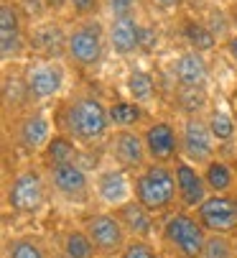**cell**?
<instances>
[{
  "label": "cell",
  "instance_id": "1",
  "mask_svg": "<svg viewBox=\"0 0 237 258\" xmlns=\"http://www.w3.org/2000/svg\"><path fill=\"white\" fill-rule=\"evenodd\" d=\"M54 123L59 133L71 136L79 146H95L112 133L107 105L95 95H74L64 100L54 115Z\"/></svg>",
  "mask_w": 237,
  "mask_h": 258
},
{
  "label": "cell",
  "instance_id": "2",
  "mask_svg": "<svg viewBox=\"0 0 237 258\" xmlns=\"http://www.w3.org/2000/svg\"><path fill=\"white\" fill-rule=\"evenodd\" d=\"M209 233L199 223L196 212L189 210H174L164 217L161 228H158V240L161 248L171 258H202Z\"/></svg>",
  "mask_w": 237,
  "mask_h": 258
},
{
  "label": "cell",
  "instance_id": "3",
  "mask_svg": "<svg viewBox=\"0 0 237 258\" xmlns=\"http://www.w3.org/2000/svg\"><path fill=\"white\" fill-rule=\"evenodd\" d=\"M133 189L135 200L155 217H166L176 210L179 195H176V174L169 164H148L143 171L133 174Z\"/></svg>",
  "mask_w": 237,
  "mask_h": 258
},
{
  "label": "cell",
  "instance_id": "4",
  "mask_svg": "<svg viewBox=\"0 0 237 258\" xmlns=\"http://www.w3.org/2000/svg\"><path fill=\"white\" fill-rule=\"evenodd\" d=\"M49 179L41 164L18 169L6 184V207L16 215H38L49 202Z\"/></svg>",
  "mask_w": 237,
  "mask_h": 258
},
{
  "label": "cell",
  "instance_id": "5",
  "mask_svg": "<svg viewBox=\"0 0 237 258\" xmlns=\"http://www.w3.org/2000/svg\"><path fill=\"white\" fill-rule=\"evenodd\" d=\"M54 133H56V123L41 107H36V110L31 107L13 118V141L28 156H41L49 141L54 138Z\"/></svg>",
  "mask_w": 237,
  "mask_h": 258
},
{
  "label": "cell",
  "instance_id": "6",
  "mask_svg": "<svg viewBox=\"0 0 237 258\" xmlns=\"http://www.w3.org/2000/svg\"><path fill=\"white\" fill-rule=\"evenodd\" d=\"M46 179L51 195H56L66 205H90L95 197L92 176L82 164H56L46 169Z\"/></svg>",
  "mask_w": 237,
  "mask_h": 258
},
{
  "label": "cell",
  "instance_id": "7",
  "mask_svg": "<svg viewBox=\"0 0 237 258\" xmlns=\"http://www.w3.org/2000/svg\"><path fill=\"white\" fill-rule=\"evenodd\" d=\"M105 39L107 31L102 28V23H97L95 18H85L79 21L69 33H66V56L82 69H92L100 64L102 51H105Z\"/></svg>",
  "mask_w": 237,
  "mask_h": 258
},
{
  "label": "cell",
  "instance_id": "8",
  "mask_svg": "<svg viewBox=\"0 0 237 258\" xmlns=\"http://www.w3.org/2000/svg\"><path fill=\"white\" fill-rule=\"evenodd\" d=\"M82 228L85 233L90 235L95 250L100 258H107V255H120L123 248L128 245L130 235L128 230L123 228V223L117 220V215L112 210H100V212H90L85 220H82Z\"/></svg>",
  "mask_w": 237,
  "mask_h": 258
},
{
  "label": "cell",
  "instance_id": "9",
  "mask_svg": "<svg viewBox=\"0 0 237 258\" xmlns=\"http://www.w3.org/2000/svg\"><path fill=\"white\" fill-rule=\"evenodd\" d=\"M181 133V159L191 161L194 166H207L219 154V143L214 141L204 115H186L179 125Z\"/></svg>",
  "mask_w": 237,
  "mask_h": 258
},
{
  "label": "cell",
  "instance_id": "10",
  "mask_svg": "<svg viewBox=\"0 0 237 258\" xmlns=\"http://www.w3.org/2000/svg\"><path fill=\"white\" fill-rule=\"evenodd\" d=\"M26 87H28V97L31 105H41V102H51L61 95L64 85H66V67L59 59H46L38 64H28L26 67Z\"/></svg>",
  "mask_w": 237,
  "mask_h": 258
},
{
  "label": "cell",
  "instance_id": "11",
  "mask_svg": "<svg viewBox=\"0 0 237 258\" xmlns=\"http://www.w3.org/2000/svg\"><path fill=\"white\" fill-rule=\"evenodd\" d=\"M140 133L145 141L148 161L174 166L181 159V133H179V125H174L171 120H164V118L150 120L143 125Z\"/></svg>",
  "mask_w": 237,
  "mask_h": 258
},
{
  "label": "cell",
  "instance_id": "12",
  "mask_svg": "<svg viewBox=\"0 0 237 258\" xmlns=\"http://www.w3.org/2000/svg\"><path fill=\"white\" fill-rule=\"evenodd\" d=\"M92 187H95V197L107 207V210H117L125 202L135 200V189H133V174L120 169V166H105L92 176Z\"/></svg>",
  "mask_w": 237,
  "mask_h": 258
},
{
  "label": "cell",
  "instance_id": "13",
  "mask_svg": "<svg viewBox=\"0 0 237 258\" xmlns=\"http://www.w3.org/2000/svg\"><path fill=\"white\" fill-rule=\"evenodd\" d=\"M107 149H110L112 164L130 174H138L150 164L140 131H112L107 136Z\"/></svg>",
  "mask_w": 237,
  "mask_h": 258
},
{
  "label": "cell",
  "instance_id": "14",
  "mask_svg": "<svg viewBox=\"0 0 237 258\" xmlns=\"http://www.w3.org/2000/svg\"><path fill=\"white\" fill-rule=\"evenodd\" d=\"M196 217L207 233L237 235V195H209Z\"/></svg>",
  "mask_w": 237,
  "mask_h": 258
},
{
  "label": "cell",
  "instance_id": "15",
  "mask_svg": "<svg viewBox=\"0 0 237 258\" xmlns=\"http://www.w3.org/2000/svg\"><path fill=\"white\" fill-rule=\"evenodd\" d=\"M174 174H176V195H179V207L196 212L209 197V187L204 181V174L199 166H194L186 159H179L174 164Z\"/></svg>",
  "mask_w": 237,
  "mask_h": 258
},
{
  "label": "cell",
  "instance_id": "16",
  "mask_svg": "<svg viewBox=\"0 0 237 258\" xmlns=\"http://www.w3.org/2000/svg\"><path fill=\"white\" fill-rule=\"evenodd\" d=\"M26 39H23V23H21V11L13 0L0 3V54L3 61L11 64L23 54Z\"/></svg>",
  "mask_w": 237,
  "mask_h": 258
},
{
  "label": "cell",
  "instance_id": "17",
  "mask_svg": "<svg viewBox=\"0 0 237 258\" xmlns=\"http://www.w3.org/2000/svg\"><path fill=\"white\" fill-rule=\"evenodd\" d=\"M140 36L143 28L135 21V16H112L107 23V44L117 56H130L140 49Z\"/></svg>",
  "mask_w": 237,
  "mask_h": 258
},
{
  "label": "cell",
  "instance_id": "18",
  "mask_svg": "<svg viewBox=\"0 0 237 258\" xmlns=\"http://www.w3.org/2000/svg\"><path fill=\"white\" fill-rule=\"evenodd\" d=\"M174 82L179 90H207L209 67L199 51H184L174 61Z\"/></svg>",
  "mask_w": 237,
  "mask_h": 258
},
{
  "label": "cell",
  "instance_id": "19",
  "mask_svg": "<svg viewBox=\"0 0 237 258\" xmlns=\"http://www.w3.org/2000/svg\"><path fill=\"white\" fill-rule=\"evenodd\" d=\"M117 215V220L123 223V228L128 230L130 238H140V240H153L155 233V215H150L138 200L125 202L123 207L112 210Z\"/></svg>",
  "mask_w": 237,
  "mask_h": 258
},
{
  "label": "cell",
  "instance_id": "20",
  "mask_svg": "<svg viewBox=\"0 0 237 258\" xmlns=\"http://www.w3.org/2000/svg\"><path fill=\"white\" fill-rule=\"evenodd\" d=\"M3 107H6V115L16 118L26 110H31V97H28V87H26V75H18V72L6 69L3 75Z\"/></svg>",
  "mask_w": 237,
  "mask_h": 258
},
{
  "label": "cell",
  "instance_id": "21",
  "mask_svg": "<svg viewBox=\"0 0 237 258\" xmlns=\"http://www.w3.org/2000/svg\"><path fill=\"white\" fill-rule=\"evenodd\" d=\"M202 174L209 187V195H237V171L234 164H229L227 159H212L207 166H202Z\"/></svg>",
  "mask_w": 237,
  "mask_h": 258
},
{
  "label": "cell",
  "instance_id": "22",
  "mask_svg": "<svg viewBox=\"0 0 237 258\" xmlns=\"http://www.w3.org/2000/svg\"><path fill=\"white\" fill-rule=\"evenodd\" d=\"M79 156H82V146H79L71 136L66 133H54V138L49 141V146L41 154V166H56V164H79Z\"/></svg>",
  "mask_w": 237,
  "mask_h": 258
},
{
  "label": "cell",
  "instance_id": "23",
  "mask_svg": "<svg viewBox=\"0 0 237 258\" xmlns=\"http://www.w3.org/2000/svg\"><path fill=\"white\" fill-rule=\"evenodd\" d=\"M107 118L112 131H138L145 120V110L133 100H115L107 105Z\"/></svg>",
  "mask_w": 237,
  "mask_h": 258
},
{
  "label": "cell",
  "instance_id": "24",
  "mask_svg": "<svg viewBox=\"0 0 237 258\" xmlns=\"http://www.w3.org/2000/svg\"><path fill=\"white\" fill-rule=\"evenodd\" d=\"M61 255L64 258H100L82 225H71L61 233Z\"/></svg>",
  "mask_w": 237,
  "mask_h": 258
},
{
  "label": "cell",
  "instance_id": "25",
  "mask_svg": "<svg viewBox=\"0 0 237 258\" xmlns=\"http://www.w3.org/2000/svg\"><path fill=\"white\" fill-rule=\"evenodd\" d=\"M125 92L133 102L138 105H150L155 100V80L150 72L145 69H130L128 77H125Z\"/></svg>",
  "mask_w": 237,
  "mask_h": 258
},
{
  "label": "cell",
  "instance_id": "26",
  "mask_svg": "<svg viewBox=\"0 0 237 258\" xmlns=\"http://www.w3.org/2000/svg\"><path fill=\"white\" fill-rule=\"evenodd\" d=\"M204 120H207V125H209V131H212V136L219 146L232 143L237 138V120L227 107H212L204 115Z\"/></svg>",
  "mask_w": 237,
  "mask_h": 258
},
{
  "label": "cell",
  "instance_id": "27",
  "mask_svg": "<svg viewBox=\"0 0 237 258\" xmlns=\"http://www.w3.org/2000/svg\"><path fill=\"white\" fill-rule=\"evenodd\" d=\"M3 258H49V250L36 235H13L6 243Z\"/></svg>",
  "mask_w": 237,
  "mask_h": 258
},
{
  "label": "cell",
  "instance_id": "28",
  "mask_svg": "<svg viewBox=\"0 0 237 258\" xmlns=\"http://www.w3.org/2000/svg\"><path fill=\"white\" fill-rule=\"evenodd\" d=\"M181 36L189 41V46L194 51H212L217 46V39H214V33L202 23V21H196V18H186L184 26H181Z\"/></svg>",
  "mask_w": 237,
  "mask_h": 258
},
{
  "label": "cell",
  "instance_id": "29",
  "mask_svg": "<svg viewBox=\"0 0 237 258\" xmlns=\"http://www.w3.org/2000/svg\"><path fill=\"white\" fill-rule=\"evenodd\" d=\"M202 258H237L234 240H232L229 235H217V233H209L207 245H204V255H202Z\"/></svg>",
  "mask_w": 237,
  "mask_h": 258
},
{
  "label": "cell",
  "instance_id": "30",
  "mask_svg": "<svg viewBox=\"0 0 237 258\" xmlns=\"http://www.w3.org/2000/svg\"><path fill=\"white\" fill-rule=\"evenodd\" d=\"M120 258H164L161 250L153 245V240H140V238H130L128 245L123 248Z\"/></svg>",
  "mask_w": 237,
  "mask_h": 258
},
{
  "label": "cell",
  "instance_id": "31",
  "mask_svg": "<svg viewBox=\"0 0 237 258\" xmlns=\"http://www.w3.org/2000/svg\"><path fill=\"white\" fill-rule=\"evenodd\" d=\"M66 3L71 6V11H74L76 16H90V13H95V8H97V0H66Z\"/></svg>",
  "mask_w": 237,
  "mask_h": 258
},
{
  "label": "cell",
  "instance_id": "32",
  "mask_svg": "<svg viewBox=\"0 0 237 258\" xmlns=\"http://www.w3.org/2000/svg\"><path fill=\"white\" fill-rule=\"evenodd\" d=\"M224 51H227V54H229V59L237 64V33H232L229 39L224 41Z\"/></svg>",
  "mask_w": 237,
  "mask_h": 258
},
{
  "label": "cell",
  "instance_id": "33",
  "mask_svg": "<svg viewBox=\"0 0 237 258\" xmlns=\"http://www.w3.org/2000/svg\"><path fill=\"white\" fill-rule=\"evenodd\" d=\"M153 3L158 6V8H164V11H174V8H179L184 0H153Z\"/></svg>",
  "mask_w": 237,
  "mask_h": 258
},
{
  "label": "cell",
  "instance_id": "34",
  "mask_svg": "<svg viewBox=\"0 0 237 258\" xmlns=\"http://www.w3.org/2000/svg\"><path fill=\"white\" fill-rule=\"evenodd\" d=\"M232 105H234V110H237V85H234V90H232Z\"/></svg>",
  "mask_w": 237,
  "mask_h": 258
},
{
  "label": "cell",
  "instance_id": "35",
  "mask_svg": "<svg viewBox=\"0 0 237 258\" xmlns=\"http://www.w3.org/2000/svg\"><path fill=\"white\" fill-rule=\"evenodd\" d=\"M232 164H234V171H237V156H234V161H232Z\"/></svg>",
  "mask_w": 237,
  "mask_h": 258
},
{
  "label": "cell",
  "instance_id": "36",
  "mask_svg": "<svg viewBox=\"0 0 237 258\" xmlns=\"http://www.w3.org/2000/svg\"><path fill=\"white\" fill-rule=\"evenodd\" d=\"M234 250H237V235H234Z\"/></svg>",
  "mask_w": 237,
  "mask_h": 258
},
{
  "label": "cell",
  "instance_id": "37",
  "mask_svg": "<svg viewBox=\"0 0 237 258\" xmlns=\"http://www.w3.org/2000/svg\"><path fill=\"white\" fill-rule=\"evenodd\" d=\"M107 258H120V255H107Z\"/></svg>",
  "mask_w": 237,
  "mask_h": 258
}]
</instances>
